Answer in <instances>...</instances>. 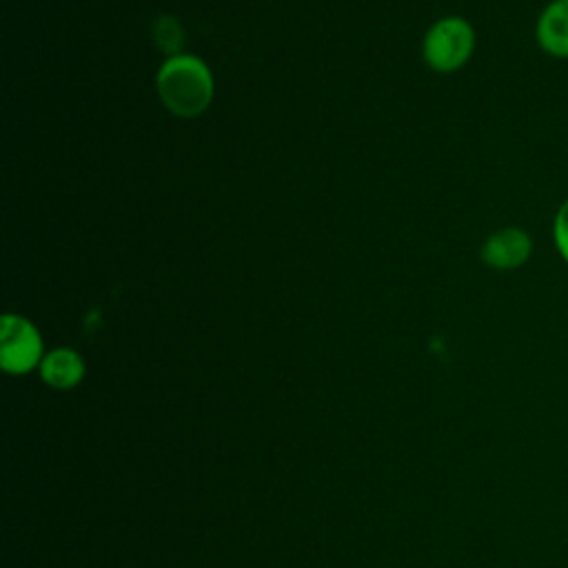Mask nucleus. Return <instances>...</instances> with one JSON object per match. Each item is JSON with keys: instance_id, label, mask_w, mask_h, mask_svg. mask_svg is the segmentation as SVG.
Segmentation results:
<instances>
[{"instance_id": "1", "label": "nucleus", "mask_w": 568, "mask_h": 568, "mask_svg": "<svg viewBox=\"0 0 568 568\" xmlns=\"http://www.w3.org/2000/svg\"><path fill=\"white\" fill-rule=\"evenodd\" d=\"M160 102L178 118L202 115L215 93V82L209 64L191 53H178L162 62L155 75Z\"/></svg>"}, {"instance_id": "2", "label": "nucleus", "mask_w": 568, "mask_h": 568, "mask_svg": "<svg viewBox=\"0 0 568 568\" xmlns=\"http://www.w3.org/2000/svg\"><path fill=\"white\" fill-rule=\"evenodd\" d=\"M475 44L473 24L462 16H446L428 27L422 42V58L433 71L453 73L473 58Z\"/></svg>"}, {"instance_id": "3", "label": "nucleus", "mask_w": 568, "mask_h": 568, "mask_svg": "<svg viewBox=\"0 0 568 568\" xmlns=\"http://www.w3.org/2000/svg\"><path fill=\"white\" fill-rule=\"evenodd\" d=\"M44 339L38 326L20 315L4 313L0 324V366L7 375L22 377L40 368L44 357Z\"/></svg>"}, {"instance_id": "4", "label": "nucleus", "mask_w": 568, "mask_h": 568, "mask_svg": "<svg viewBox=\"0 0 568 568\" xmlns=\"http://www.w3.org/2000/svg\"><path fill=\"white\" fill-rule=\"evenodd\" d=\"M532 235L521 226H501L493 231L479 246V260L493 271H515L532 257Z\"/></svg>"}, {"instance_id": "5", "label": "nucleus", "mask_w": 568, "mask_h": 568, "mask_svg": "<svg viewBox=\"0 0 568 568\" xmlns=\"http://www.w3.org/2000/svg\"><path fill=\"white\" fill-rule=\"evenodd\" d=\"M532 33L541 53L568 60V0H548L537 13Z\"/></svg>"}, {"instance_id": "6", "label": "nucleus", "mask_w": 568, "mask_h": 568, "mask_svg": "<svg viewBox=\"0 0 568 568\" xmlns=\"http://www.w3.org/2000/svg\"><path fill=\"white\" fill-rule=\"evenodd\" d=\"M38 375L53 390H71L82 384L87 375V362L75 348L55 346L44 353Z\"/></svg>"}, {"instance_id": "7", "label": "nucleus", "mask_w": 568, "mask_h": 568, "mask_svg": "<svg viewBox=\"0 0 568 568\" xmlns=\"http://www.w3.org/2000/svg\"><path fill=\"white\" fill-rule=\"evenodd\" d=\"M153 38L158 49H162L169 58L180 53V47L184 42V33L180 22L173 16H160L153 27Z\"/></svg>"}, {"instance_id": "8", "label": "nucleus", "mask_w": 568, "mask_h": 568, "mask_svg": "<svg viewBox=\"0 0 568 568\" xmlns=\"http://www.w3.org/2000/svg\"><path fill=\"white\" fill-rule=\"evenodd\" d=\"M550 240L559 260L568 264V197L561 200L555 209V215L550 220Z\"/></svg>"}]
</instances>
